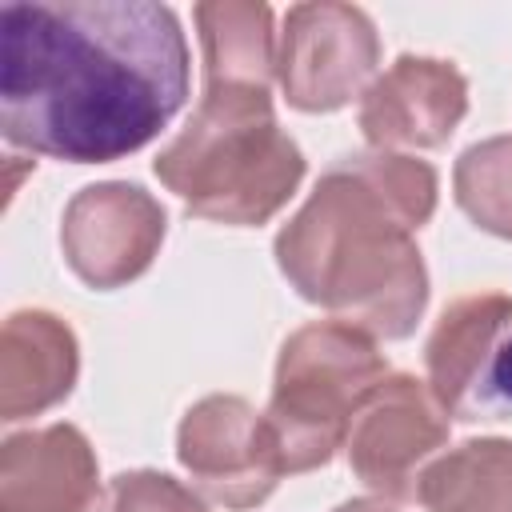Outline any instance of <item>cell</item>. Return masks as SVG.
<instances>
[{
	"label": "cell",
	"instance_id": "1",
	"mask_svg": "<svg viewBox=\"0 0 512 512\" xmlns=\"http://www.w3.org/2000/svg\"><path fill=\"white\" fill-rule=\"evenodd\" d=\"M184 100L188 44L168 4H4L0 128L8 144L108 164L156 140Z\"/></svg>",
	"mask_w": 512,
	"mask_h": 512
},
{
	"label": "cell",
	"instance_id": "2",
	"mask_svg": "<svg viewBox=\"0 0 512 512\" xmlns=\"http://www.w3.org/2000/svg\"><path fill=\"white\" fill-rule=\"evenodd\" d=\"M436 168L404 152L336 160L276 236L284 280L372 340H404L428 304L416 228L436 212Z\"/></svg>",
	"mask_w": 512,
	"mask_h": 512
},
{
	"label": "cell",
	"instance_id": "3",
	"mask_svg": "<svg viewBox=\"0 0 512 512\" xmlns=\"http://www.w3.org/2000/svg\"><path fill=\"white\" fill-rule=\"evenodd\" d=\"M156 180L200 220L256 228L304 180V152L264 88H204L192 120L156 156Z\"/></svg>",
	"mask_w": 512,
	"mask_h": 512
},
{
	"label": "cell",
	"instance_id": "4",
	"mask_svg": "<svg viewBox=\"0 0 512 512\" xmlns=\"http://www.w3.org/2000/svg\"><path fill=\"white\" fill-rule=\"evenodd\" d=\"M388 376L376 340L344 320H312L296 328L276 360L268 428L284 472H312L348 440L352 416Z\"/></svg>",
	"mask_w": 512,
	"mask_h": 512
},
{
	"label": "cell",
	"instance_id": "5",
	"mask_svg": "<svg viewBox=\"0 0 512 512\" xmlns=\"http://www.w3.org/2000/svg\"><path fill=\"white\" fill-rule=\"evenodd\" d=\"M380 64V36L364 8L320 0L292 4L280 32L276 80L292 108L336 112L368 92Z\"/></svg>",
	"mask_w": 512,
	"mask_h": 512
},
{
	"label": "cell",
	"instance_id": "6",
	"mask_svg": "<svg viewBox=\"0 0 512 512\" xmlns=\"http://www.w3.org/2000/svg\"><path fill=\"white\" fill-rule=\"evenodd\" d=\"M176 460L196 492L232 512L256 508L284 476L276 436L244 396H204L176 428Z\"/></svg>",
	"mask_w": 512,
	"mask_h": 512
},
{
	"label": "cell",
	"instance_id": "7",
	"mask_svg": "<svg viewBox=\"0 0 512 512\" xmlns=\"http://www.w3.org/2000/svg\"><path fill=\"white\" fill-rule=\"evenodd\" d=\"M448 444V416L436 396L404 372H388L348 428V464L380 500H412L428 460Z\"/></svg>",
	"mask_w": 512,
	"mask_h": 512
},
{
	"label": "cell",
	"instance_id": "8",
	"mask_svg": "<svg viewBox=\"0 0 512 512\" xmlns=\"http://www.w3.org/2000/svg\"><path fill=\"white\" fill-rule=\"evenodd\" d=\"M164 204L128 180H104L80 188L60 220V248L68 268L88 288H124L144 276L164 244Z\"/></svg>",
	"mask_w": 512,
	"mask_h": 512
},
{
	"label": "cell",
	"instance_id": "9",
	"mask_svg": "<svg viewBox=\"0 0 512 512\" xmlns=\"http://www.w3.org/2000/svg\"><path fill=\"white\" fill-rule=\"evenodd\" d=\"M468 112V80L452 60L404 52L360 96V132L372 152L440 148Z\"/></svg>",
	"mask_w": 512,
	"mask_h": 512
},
{
	"label": "cell",
	"instance_id": "10",
	"mask_svg": "<svg viewBox=\"0 0 512 512\" xmlns=\"http://www.w3.org/2000/svg\"><path fill=\"white\" fill-rule=\"evenodd\" d=\"M508 324H512V296L504 292H472L440 312L424 344V364H428V392L436 396L444 416L476 420L488 408L492 400L488 376Z\"/></svg>",
	"mask_w": 512,
	"mask_h": 512
},
{
	"label": "cell",
	"instance_id": "11",
	"mask_svg": "<svg viewBox=\"0 0 512 512\" xmlns=\"http://www.w3.org/2000/svg\"><path fill=\"white\" fill-rule=\"evenodd\" d=\"M100 468L76 424L16 432L0 444V512H96Z\"/></svg>",
	"mask_w": 512,
	"mask_h": 512
},
{
	"label": "cell",
	"instance_id": "12",
	"mask_svg": "<svg viewBox=\"0 0 512 512\" xmlns=\"http://www.w3.org/2000/svg\"><path fill=\"white\" fill-rule=\"evenodd\" d=\"M80 372V348L72 328L44 312L24 308L4 320L0 332V420L16 424L56 408Z\"/></svg>",
	"mask_w": 512,
	"mask_h": 512
},
{
	"label": "cell",
	"instance_id": "13",
	"mask_svg": "<svg viewBox=\"0 0 512 512\" xmlns=\"http://www.w3.org/2000/svg\"><path fill=\"white\" fill-rule=\"evenodd\" d=\"M204 88H264L276 76L280 40L272 32V8L256 0L196 4Z\"/></svg>",
	"mask_w": 512,
	"mask_h": 512
},
{
	"label": "cell",
	"instance_id": "14",
	"mask_svg": "<svg viewBox=\"0 0 512 512\" xmlns=\"http://www.w3.org/2000/svg\"><path fill=\"white\" fill-rule=\"evenodd\" d=\"M416 500L424 512H512V440L484 436L432 460Z\"/></svg>",
	"mask_w": 512,
	"mask_h": 512
},
{
	"label": "cell",
	"instance_id": "15",
	"mask_svg": "<svg viewBox=\"0 0 512 512\" xmlns=\"http://www.w3.org/2000/svg\"><path fill=\"white\" fill-rule=\"evenodd\" d=\"M452 188L460 212L476 228L512 240V136H492L464 148L452 168Z\"/></svg>",
	"mask_w": 512,
	"mask_h": 512
},
{
	"label": "cell",
	"instance_id": "16",
	"mask_svg": "<svg viewBox=\"0 0 512 512\" xmlns=\"http://www.w3.org/2000/svg\"><path fill=\"white\" fill-rule=\"evenodd\" d=\"M96 512H208L204 500L156 468L120 472L108 480Z\"/></svg>",
	"mask_w": 512,
	"mask_h": 512
},
{
	"label": "cell",
	"instance_id": "17",
	"mask_svg": "<svg viewBox=\"0 0 512 512\" xmlns=\"http://www.w3.org/2000/svg\"><path fill=\"white\" fill-rule=\"evenodd\" d=\"M488 392L496 400H508L512 404V336L496 352V364H492V376H488Z\"/></svg>",
	"mask_w": 512,
	"mask_h": 512
},
{
	"label": "cell",
	"instance_id": "18",
	"mask_svg": "<svg viewBox=\"0 0 512 512\" xmlns=\"http://www.w3.org/2000/svg\"><path fill=\"white\" fill-rule=\"evenodd\" d=\"M332 512H396L388 500H380V496H364V500H344L340 508H332Z\"/></svg>",
	"mask_w": 512,
	"mask_h": 512
}]
</instances>
